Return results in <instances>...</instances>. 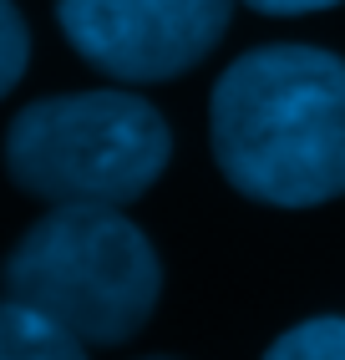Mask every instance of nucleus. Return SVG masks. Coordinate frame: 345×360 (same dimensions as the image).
I'll return each mask as SVG.
<instances>
[{
	"mask_svg": "<svg viewBox=\"0 0 345 360\" xmlns=\"http://www.w3.org/2000/svg\"><path fill=\"white\" fill-rule=\"evenodd\" d=\"M213 158L254 203L345 193V61L315 46L244 51L213 86Z\"/></svg>",
	"mask_w": 345,
	"mask_h": 360,
	"instance_id": "obj_1",
	"label": "nucleus"
},
{
	"mask_svg": "<svg viewBox=\"0 0 345 360\" xmlns=\"http://www.w3.org/2000/svg\"><path fill=\"white\" fill-rule=\"evenodd\" d=\"M0 290L82 345H122L153 315L163 269L142 229L117 208L56 203L11 249Z\"/></svg>",
	"mask_w": 345,
	"mask_h": 360,
	"instance_id": "obj_2",
	"label": "nucleus"
},
{
	"mask_svg": "<svg viewBox=\"0 0 345 360\" xmlns=\"http://www.w3.org/2000/svg\"><path fill=\"white\" fill-rule=\"evenodd\" d=\"M168 122L132 91L31 102L6 132V167L46 203H132L168 167Z\"/></svg>",
	"mask_w": 345,
	"mask_h": 360,
	"instance_id": "obj_3",
	"label": "nucleus"
},
{
	"mask_svg": "<svg viewBox=\"0 0 345 360\" xmlns=\"http://www.w3.org/2000/svg\"><path fill=\"white\" fill-rule=\"evenodd\" d=\"M234 0H56L61 31L117 82H168L199 66L229 26Z\"/></svg>",
	"mask_w": 345,
	"mask_h": 360,
	"instance_id": "obj_4",
	"label": "nucleus"
},
{
	"mask_svg": "<svg viewBox=\"0 0 345 360\" xmlns=\"http://www.w3.org/2000/svg\"><path fill=\"white\" fill-rule=\"evenodd\" d=\"M0 360H87L82 340L36 309L0 300Z\"/></svg>",
	"mask_w": 345,
	"mask_h": 360,
	"instance_id": "obj_5",
	"label": "nucleus"
},
{
	"mask_svg": "<svg viewBox=\"0 0 345 360\" xmlns=\"http://www.w3.org/2000/svg\"><path fill=\"white\" fill-rule=\"evenodd\" d=\"M264 360H345V320L320 315V320L294 325L264 350Z\"/></svg>",
	"mask_w": 345,
	"mask_h": 360,
	"instance_id": "obj_6",
	"label": "nucleus"
},
{
	"mask_svg": "<svg viewBox=\"0 0 345 360\" xmlns=\"http://www.w3.org/2000/svg\"><path fill=\"white\" fill-rule=\"evenodd\" d=\"M26 51H31L26 20L15 15L11 0H0V97L20 82V71H26Z\"/></svg>",
	"mask_w": 345,
	"mask_h": 360,
	"instance_id": "obj_7",
	"label": "nucleus"
},
{
	"mask_svg": "<svg viewBox=\"0 0 345 360\" xmlns=\"http://www.w3.org/2000/svg\"><path fill=\"white\" fill-rule=\"evenodd\" d=\"M244 6H254L259 15H310V11L340 6V0H244Z\"/></svg>",
	"mask_w": 345,
	"mask_h": 360,
	"instance_id": "obj_8",
	"label": "nucleus"
}]
</instances>
